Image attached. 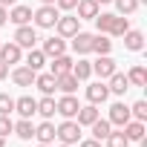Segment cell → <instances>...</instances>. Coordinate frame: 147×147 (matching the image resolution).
<instances>
[{"mask_svg": "<svg viewBox=\"0 0 147 147\" xmlns=\"http://www.w3.org/2000/svg\"><path fill=\"white\" fill-rule=\"evenodd\" d=\"M6 18H9V12H6V6H0V26L6 23Z\"/></svg>", "mask_w": 147, "mask_h": 147, "instance_id": "60d3db41", "label": "cell"}, {"mask_svg": "<svg viewBox=\"0 0 147 147\" xmlns=\"http://www.w3.org/2000/svg\"><path fill=\"white\" fill-rule=\"evenodd\" d=\"M127 81L136 84V87H144V84H147V69H144V66H133L130 75H127Z\"/></svg>", "mask_w": 147, "mask_h": 147, "instance_id": "f1b7e54d", "label": "cell"}, {"mask_svg": "<svg viewBox=\"0 0 147 147\" xmlns=\"http://www.w3.org/2000/svg\"><path fill=\"white\" fill-rule=\"evenodd\" d=\"M90 127H92V136H95V141H104V138L110 136V130H113V124H110V121H104V118H95Z\"/></svg>", "mask_w": 147, "mask_h": 147, "instance_id": "d4e9b609", "label": "cell"}, {"mask_svg": "<svg viewBox=\"0 0 147 147\" xmlns=\"http://www.w3.org/2000/svg\"><path fill=\"white\" fill-rule=\"evenodd\" d=\"M46 58H55V55H63L66 52V43H63V38H49V40H43V49H40Z\"/></svg>", "mask_w": 147, "mask_h": 147, "instance_id": "9a60e30c", "label": "cell"}, {"mask_svg": "<svg viewBox=\"0 0 147 147\" xmlns=\"http://www.w3.org/2000/svg\"><path fill=\"white\" fill-rule=\"evenodd\" d=\"M18 0H0V6H15Z\"/></svg>", "mask_w": 147, "mask_h": 147, "instance_id": "b9f144b4", "label": "cell"}, {"mask_svg": "<svg viewBox=\"0 0 147 147\" xmlns=\"http://www.w3.org/2000/svg\"><path fill=\"white\" fill-rule=\"evenodd\" d=\"M78 23H81L78 18L63 15V18H58V23H55V26H58V35H61V38H72L75 32H81V29H78Z\"/></svg>", "mask_w": 147, "mask_h": 147, "instance_id": "52a82bcc", "label": "cell"}, {"mask_svg": "<svg viewBox=\"0 0 147 147\" xmlns=\"http://www.w3.org/2000/svg\"><path fill=\"white\" fill-rule=\"evenodd\" d=\"M6 75H9V63H3V61H0V81H3Z\"/></svg>", "mask_w": 147, "mask_h": 147, "instance_id": "ab89813d", "label": "cell"}, {"mask_svg": "<svg viewBox=\"0 0 147 147\" xmlns=\"http://www.w3.org/2000/svg\"><path fill=\"white\" fill-rule=\"evenodd\" d=\"M72 63H75V61H72L69 55H55L52 58V75L58 78V75H66V72L72 69Z\"/></svg>", "mask_w": 147, "mask_h": 147, "instance_id": "2e32d148", "label": "cell"}, {"mask_svg": "<svg viewBox=\"0 0 147 147\" xmlns=\"http://www.w3.org/2000/svg\"><path fill=\"white\" fill-rule=\"evenodd\" d=\"M92 20H95V26H98V32H101V35H107V32L113 29V20H115V15H95Z\"/></svg>", "mask_w": 147, "mask_h": 147, "instance_id": "4dcf8cb0", "label": "cell"}, {"mask_svg": "<svg viewBox=\"0 0 147 147\" xmlns=\"http://www.w3.org/2000/svg\"><path fill=\"white\" fill-rule=\"evenodd\" d=\"M78 147H101V141H95V138H87V141H78Z\"/></svg>", "mask_w": 147, "mask_h": 147, "instance_id": "f35d334b", "label": "cell"}, {"mask_svg": "<svg viewBox=\"0 0 147 147\" xmlns=\"http://www.w3.org/2000/svg\"><path fill=\"white\" fill-rule=\"evenodd\" d=\"M55 138H61V144H75V141H81V124L72 121V118H66L61 127H55Z\"/></svg>", "mask_w": 147, "mask_h": 147, "instance_id": "6da1fadb", "label": "cell"}, {"mask_svg": "<svg viewBox=\"0 0 147 147\" xmlns=\"http://www.w3.org/2000/svg\"><path fill=\"white\" fill-rule=\"evenodd\" d=\"M12 130H15L12 118H9V115H0V138H6V136H9Z\"/></svg>", "mask_w": 147, "mask_h": 147, "instance_id": "8d00e7d4", "label": "cell"}, {"mask_svg": "<svg viewBox=\"0 0 147 147\" xmlns=\"http://www.w3.org/2000/svg\"><path fill=\"white\" fill-rule=\"evenodd\" d=\"M124 46H127L130 52H141V49H144V35L127 29V32H124Z\"/></svg>", "mask_w": 147, "mask_h": 147, "instance_id": "d6986e66", "label": "cell"}, {"mask_svg": "<svg viewBox=\"0 0 147 147\" xmlns=\"http://www.w3.org/2000/svg\"><path fill=\"white\" fill-rule=\"evenodd\" d=\"M12 133H15L18 138H23V141H29V138L35 136V124H32L29 118H20V121L15 124V130H12Z\"/></svg>", "mask_w": 147, "mask_h": 147, "instance_id": "cb8c5ba5", "label": "cell"}, {"mask_svg": "<svg viewBox=\"0 0 147 147\" xmlns=\"http://www.w3.org/2000/svg\"><path fill=\"white\" fill-rule=\"evenodd\" d=\"M38 113H40L43 118H52V115H55V98H52V95L40 98V101H38Z\"/></svg>", "mask_w": 147, "mask_h": 147, "instance_id": "f546056e", "label": "cell"}, {"mask_svg": "<svg viewBox=\"0 0 147 147\" xmlns=\"http://www.w3.org/2000/svg\"><path fill=\"white\" fill-rule=\"evenodd\" d=\"M113 3L118 6V12H121V15H133V12L138 9V0H113Z\"/></svg>", "mask_w": 147, "mask_h": 147, "instance_id": "e575fe53", "label": "cell"}, {"mask_svg": "<svg viewBox=\"0 0 147 147\" xmlns=\"http://www.w3.org/2000/svg\"><path fill=\"white\" fill-rule=\"evenodd\" d=\"M75 115H78V124H81V127H90V124L98 118V110H95V104H87V107H81Z\"/></svg>", "mask_w": 147, "mask_h": 147, "instance_id": "603a6c76", "label": "cell"}, {"mask_svg": "<svg viewBox=\"0 0 147 147\" xmlns=\"http://www.w3.org/2000/svg\"><path fill=\"white\" fill-rule=\"evenodd\" d=\"M78 110H81V104H78L75 95H63L61 101H55V113H61L63 118H75Z\"/></svg>", "mask_w": 147, "mask_h": 147, "instance_id": "277c9868", "label": "cell"}, {"mask_svg": "<svg viewBox=\"0 0 147 147\" xmlns=\"http://www.w3.org/2000/svg\"><path fill=\"white\" fill-rule=\"evenodd\" d=\"M110 49H113V40H110L107 35H92V52H98V55H110Z\"/></svg>", "mask_w": 147, "mask_h": 147, "instance_id": "4316f807", "label": "cell"}, {"mask_svg": "<svg viewBox=\"0 0 147 147\" xmlns=\"http://www.w3.org/2000/svg\"><path fill=\"white\" fill-rule=\"evenodd\" d=\"M40 3H43V6H49V3H55V0H40Z\"/></svg>", "mask_w": 147, "mask_h": 147, "instance_id": "ee69618b", "label": "cell"}, {"mask_svg": "<svg viewBox=\"0 0 147 147\" xmlns=\"http://www.w3.org/2000/svg\"><path fill=\"white\" fill-rule=\"evenodd\" d=\"M138 3H147V0H138Z\"/></svg>", "mask_w": 147, "mask_h": 147, "instance_id": "c3c4849f", "label": "cell"}, {"mask_svg": "<svg viewBox=\"0 0 147 147\" xmlns=\"http://www.w3.org/2000/svg\"><path fill=\"white\" fill-rule=\"evenodd\" d=\"M107 90H110L113 95H124V92L130 90V81H127V75H121V72L115 69L113 75H110V84H107Z\"/></svg>", "mask_w": 147, "mask_h": 147, "instance_id": "30bf717a", "label": "cell"}, {"mask_svg": "<svg viewBox=\"0 0 147 147\" xmlns=\"http://www.w3.org/2000/svg\"><path fill=\"white\" fill-rule=\"evenodd\" d=\"M12 113H15V98L0 92V115H12Z\"/></svg>", "mask_w": 147, "mask_h": 147, "instance_id": "d590c367", "label": "cell"}, {"mask_svg": "<svg viewBox=\"0 0 147 147\" xmlns=\"http://www.w3.org/2000/svg\"><path fill=\"white\" fill-rule=\"evenodd\" d=\"M127 144H130V138L124 136V130H118V133L110 130V136H107V147H127Z\"/></svg>", "mask_w": 147, "mask_h": 147, "instance_id": "1f68e13d", "label": "cell"}, {"mask_svg": "<svg viewBox=\"0 0 147 147\" xmlns=\"http://www.w3.org/2000/svg\"><path fill=\"white\" fill-rule=\"evenodd\" d=\"M20 55H23V49H20L15 40H12V43H0V61H3V63H18Z\"/></svg>", "mask_w": 147, "mask_h": 147, "instance_id": "9c48e42d", "label": "cell"}, {"mask_svg": "<svg viewBox=\"0 0 147 147\" xmlns=\"http://www.w3.org/2000/svg\"><path fill=\"white\" fill-rule=\"evenodd\" d=\"M43 63H46V55H43L40 49H29V55H26V66L38 72V69H40Z\"/></svg>", "mask_w": 147, "mask_h": 147, "instance_id": "83f0119b", "label": "cell"}, {"mask_svg": "<svg viewBox=\"0 0 147 147\" xmlns=\"http://www.w3.org/2000/svg\"><path fill=\"white\" fill-rule=\"evenodd\" d=\"M55 3H58V9L69 12V9H75V6H78V0H55Z\"/></svg>", "mask_w": 147, "mask_h": 147, "instance_id": "74e56055", "label": "cell"}, {"mask_svg": "<svg viewBox=\"0 0 147 147\" xmlns=\"http://www.w3.org/2000/svg\"><path fill=\"white\" fill-rule=\"evenodd\" d=\"M9 20H12V23H18V26H26V23L32 20V9H29V6H18V3H15V9L9 12Z\"/></svg>", "mask_w": 147, "mask_h": 147, "instance_id": "ac0fdd59", "label": "cell"}, {"mask_svg": "<svg viewBox=\"0 0 147 147\" xmlns=\"http://www.w3.org/2000/svg\"><path fill=\"white\" fill-rule=\"evenodd\" d=\"M0 147H6V141H3V138H0Z\"/></svg>", "mask_w": 147, "mask_h": 147, "instance_id": "f6af8a7d", "label": "cell"}, {"mask_svg": "<svg viewBox=\"0 0 147 147\" xmlns=\"http://www.w3.org/2000/svg\"><path fill=\"white\" fill-rule=\"evenodd\" d=\"M87 98H90V104H104L107 98H110V90H107V84L104 81H95V84H90L87 87Z\"/></svg>", "mask_w": 147, "mask_h": 147, "instance_id": "8992f818", "label": "cell"}, {"mask_svg": "<svg viewBox=\"0 0 147 147\" xmlns=\"http://www.w3.org/2000/svg\"><path fill=\"white\" fill-rule=\"evenodd\" d=\"M95 3H98V6H101V3H113V0H95Z\"/></svg>", "mask_w": 147, "mask_h": 147, "instance_id": "7bdbcfd3", "label": "cell"}, {"mask_svg": "<svg viewBox=\"0 0 147 147\" xmlns=\"http://www.w3.org/2000/svg\"><path fill=\"white\" fill-rule=\"evenodd\" d=\"M130 115H133L136 121H144V118H147V101H136V104L130 107Z\"/></svg>", "mask_w": 147, "mask_h": 147, "instance_id": "836d02e7", "label": "cell"}, {"mask_svg": "<svg viewBox=\"0 0 147 147\" xmlns=\"http://www.w3.org/2000/svg\"><path fill=\"white\" fill-rule=\"evenodd\" d=\"M35 87L43 92V95H52L58 87H55V75L49 72V75H35Z\"/></svg>", "mask_w": 147, "mask_h": 147, "instance_id": "7402d4cb", "label": "cell"}, {"mask_svg": "<svg viewBox=\"0 0 147 147\" xmlns=\"http://www.w3.org/2000/svg\"><path fill=\"white\" fill-rule=\"evenodd\" d=\"M61 147H72V144H61Z\"/></svg>", "mask_w": 147, "mask_h": 147, "instance_id": "bcb514c9", "label": "cell"}, {"mask_svg": "<svg viewBox=\"0 0 147 147\" xmlns=\"http://www.w3.org/2000/svg\"><path fill=\"white\" fill-rule=\"evenodd\" d=\"M72 49H75L78 55L92 52V35H87V32H75V35H72Z\"/></svg>", "mask_w": 147, "mask_h": 147, "instance_id": "5bb4252c", "label": "cell"}, {"mask_svg": "<svg viewBox=\"0 0 147 147\" xmlns=\"http://www.w3.org/2000/svg\"><path fill=\"white\" fill-rule=\"evenodd\" d=\"M78 84H81V81L72 75V72H66V75H58V78H55V87H58L63 95H72V92L78 90Z\"/></svg>", "mask_w": 147, "mask_h": 147, "instance_id": "4fadbf2b", "label": "cell"}, {"mask_svg": "<svg viewBox=\"0 0 147 147\" xmlns=\"http://www.w3.org/2000/svg\"><path fill=\"white\" fill-rule=\"evenodd\" d=\"M35 75H38L35 69H29V66H18V69L12 72V81H15L18 87H32V84H35Z\"/></svg>", "mask_w": 147, "mask_h": 147, "instance_id": "7c38bea8", "label": "cell"}, {"mask_svg": "<svg viewBox=\"0 0 147 147\" xmlns=\"http://www.w3.org/2000/svg\"><path fill=\"white\" fill-rule=\"evenodd\" d=\"M38 147H49V144H38Z\"/></svg>", "mask_w": 147, "mask_h": 147, "instance_id": "7dc6e473", "label": "cell"}, {"mask_svg": "<svg viewBox=\"0 0 147 147\" xmlns=\"http://www.w3.org/2000/svg\"><path fill=\"white\" fill-rule=\"evenodd\" d=\"M69 72H72L78 81H87V78L92 75V63H90V61H78V63H72V69H69Z\"/></svg>", "mask_w": 147, "mask_h": 147, "instance_id": "484cf974", "label": "cell"}, {"mask_svg": "<svg viewBox=\"0 0 147 147\" xmlns=\"http://www.w3.org/2000/svg\"><path fill=\"white\" fill-rule=\"evenodd\" d=\"M78 20H92L95 15H98V3L95 0H78Z\"/></svg>", "mask_w": 147, "mask_h": 147, "instance_id": "e0dca14e", "label": "cell"}, {"mask_svg": "<svg viewBox=\"0 0 147 147\" xmlns=\"http://www.w3.org/2000/svg\"><path fill=\"white\" fill-rule=\"evenodd\" d=\"M92 72L104 81V78H110L113 72H115V61L110 55H98V61H92Z\"/></svg>", "mask_w": 147, "mask_h": 147, "instance_id": "5b68a950", "label": "cell"}, {"mask_svg": "<svg viewBox=\"0 0 147 147\" xmlns=\"http://www.w3.org/2000/svg\"><path fill=\"white\" fill-rule=\"evenodd\" d=\"M15 43L20 46V49H35V43H38V32L26 23V26H18V32H15Z\"/></svg>", "mask_w": 147, "mask_h": 147, "instance_id": "3957f363", "label": "cell"}, {"mask_svg": "<svg viewBox=\"0 0 147 147\" xmlns=\"http://www.w3.org/2000/svg\"><path fill=\"white\" fill-rule=\"evenodd\" d=\"M15 110L20 113V118H32V115L38 113V101H35L32 95H23V98L15 101Z\"/></svg>", "mask_w": 147, "mask_h": 147, "instance_id": "8fae6325", "label": "cell"}, {"mask_svg": "<svg viewBox=\"0 0 147 147\" xmlns=\"http://www.w3.org/2000/svg\"><path fill=\"white\" fill-rule=\"evenodd\" d=\"M35 138H38L40 144H52V141H55V124H49V121L38 124V127H35Z\"/></svg>", "mask_w": 147, "mask_h": 147, "instance_id": "44dd1931", "label": "cell"}, {"mask_svg": "<svg viewBox=\"0 0 147 147\" xmlns=\"http://www.w3.org/2000/svg\"><path fill=\"white\" fill-rule=\"evenodd\" d=\"M121 130H124V136H127L130 141H141V138H144V121H133V118H130Z\"/></svg>", "mask_w": 147, "mask_h": 147, "instance_id": "ffe728a7", "label": "cell"}, {"mask_svg": "<svg viewBox=\"0 0 147 147\" xmlns=\"http://www.w3.org/2000/svg\"><path fill=\"white\" fill-rule=\"evenodd\" d=\"M130 118H133V115H130V107H124L121 101L110 107V118H107L110 124H115V127H124V124H127Z\"/></svg>", "mask_w": 147, "mask_h": 147, "instance_id": "ba28073f", "label": "cell"}, {"mask_svg": "<svg viewBox=\"0 0 147 147\" xmlns=\"http://www.w3.org/2000/svg\"><path fill=\"white\" fill-rule=\"evenodd\" d=\"M32 18H35V26H40V29H52L55 23H58V9H55V3H49V6H40L38 12H32Z\"/></svg>", "mask_w": 147, "mask_h": 147, "instance_id": "7a4b0ae2", "label": "cell"}, {"mask_svg": "<svg viewBox=\"0 0 147 147\" xmlns=\"http://www.w3.org/2000/svg\"><path fill=\"white\" fill-rule=\"evenodd\" d=\"M127 29H130V20H127L124 15H121V18L115 15V20H113V29H110V35H124Z\"/></svg>", "mask_w": 147, "mask_h": 147, "instance_id": "d6a6232c", "label": "cell"}]
</instances>
